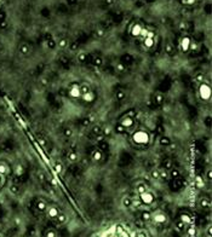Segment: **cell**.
<instances>
[{
  "label": "cell",
  "mask_w": 212,
  "mask_h": 237,
  "mask_svg": "<svg viewBox=\"0 0 212 237\" xmlns=\"http://www.w3.org/2000/svg\"><path fill=\"white\" fill-rule=\"evenodd\" d=\"M132 140H133V143L136 144V145H142V147H143V145H147L149 143L150 136H149L148 132H145L143 130H138V131H136V132L133 133Z\"/></svg>",
  "instance_id": "1"
},
{
  "label": "cell",
  "mask_w": 212,
  "mask_h": 237,
  "mask_svg": "<svg viewBox=\"0 0 212 237\" xmlns=\"http://www.w3.org/2000/svg\"><path fill=\"white\" fill-rule=\"evenodd\" d=\"M211 93H212V91H211L210 85H207V84L202 82V84L199 86V96H200V98H201V99H204V100H208V99L211 98Z\"/></svg>",
  "instance_id": "2"
},
{
  "label": "cell",
  "mask_w": 212,
  "mask_h": 237,
  "mask_svg": "<svg viewBox=\"0 0 212 237\" xmlns=\"http://www.w3.org/2000/svg\"><path fill=\"white\" fill-rule=\"evenodd\" d=\"M139 200H141V202L144 203V205H151L154 201H155V196H154L151 192H149V191H145V192L139 195Z\"/></svg>",
  "instance_id": "3"
},
{
  "label": "cell",
  "mask_w": 212,
  "mask_h": 237,
  "mask_svg": "<svg viewBox=\"0 0 212 237\" xmlns=\"http://www.w3.org/2000/svg\"><path fill=\"white\" fill-rule=\"evenodd\" d=\"M151 218L154 219V221L158 223V224H164V223L167 220L166 214L162 213V212H155L154 214H151Z\"/></svg>",
  "instance_id": "4"
},
{
  "label": "cell",
  "mask_w": 212,
  "mask_h": 237,
  "mask_svg": "<svg viewBox=\"0 0 212 237\" xmlns=\"http://www.w3.org/2000/svg\"><path fill=\"white\" fill-rule=\"evenodd\" d=\"M120 125L124 127L125 130H127V128H131V127L134 125V120L131 116H125V117H123L120 120Z\"/></svg>",
  "instance_id": "5"
},
{
  "label": "cell",
  "mask_w": 212,
  "mask_h": 237,
  "mask_svg": "<svg viewBox=\"0 0 212 237\" xmlns=\"http://www.w3.org/2000/svg\"><path fill=\"white\" fill-rule=\"evenodd\" d=\"M69 97L72 98H81V93H80V87L79 85H73L69 88V92H68Z\"/></svg>",
  "instance_id": "6"
},
{
  "label": "cell",
  "mask_w": 212,
  "mask_h": 237,
  "mask_svg": "<svg viewBox=\"0 0 212 237\" xmlns=\"http://www.w3.org/2000/svg\"><path fill=\"white\" fill-rule=\"evenodd\" d=\"M46 213H47V216L51 218V219H55V218H57V215L60 214L58 209H57L56 207H53V206H47Z\"/></svg>",
  "instance_id": "7"
},
{
  "label": "cell",
  "mask_w": 212,
  "mask_h": 237,
  "mask_svg": "<svg viewBox=\"0 0 212 237\" xmlns=\"http://www.w3.org/2000/svg\"><path fill=\"white\" fill-rule=\"evenodd\" d=\"M81 99L85 103H92L96 99V95H95L93 91H90V92H87V93H85V95L81 96Z\"/></svg>",
  "instance_id": "8"
},
{
  "label": "cell",
  "mask_w": 212,
  "mask_h": 237,
  "mask_svg": "<svg viewBox=\"0 0 212 237\" xmlns=\"http://www.w3.org/2000/svg\"><path fill=\"white\" fill-rule=\"evenodd\" d=\"M91 157H92V160L96 161V162L102 161V160H103V153H102V150H101V149H95V150L92 151V154H91Z\"/></svg>",
  "instance_id": "9"
},
{
  "label": "cell",
  "mask_w": 212,
  "mask_h": 237,
  "mask_svg": "<svg viewBox=\"0 0 212 237\" xmlns=\"http://www.w3.org/2000/svg\"><path fill=\"white\" fill-rule=\"evenodd\" d=\"M190 39L188 38V36H184V38L181 40V48H182V51H184V52H187V51H189V46H190Z\"/></svg>",
  "instance_id": "10"
},
{
  "label": "cell",
  "mask_w": 212,
  "mask_h": 237,
  "mask_svg": "<svg viewBox=\"0 0 212 237\" xmlns=\"http://www.w3.org/2000/svg\"><path fill=\"white\" fill-rule=\"evenodd\" d=\"M9 172H10V168H9V166L6 165V163H4V162L0 163V175L4 177V175H6Z\"/></svg>",
  "instance_id": "11"
},
{
  "label": "cell",
  "mask_w": 212,
  "mask_h": 237,
  "mask_svg": "<svg viewBox=\"0 0 212 237\" xmlns=\"http://www.w3.org/2000/svg\"><path fill=\"white\" fill-rule=\"evenodd\" d=\"M46 208H47V205L43 201V200H40V201H38V202H36V209H38V211H40V212H45V211H46Z\"/></svg>",
  "instance_id": "12"
},
{
  "label": "cell",
  "mask_w": 212,
  "mask_h": 237,
  "mask_svg": "<svg viewBox=\"0 0 212 237\" xmlns=\"http://www.w3.org/2000/svg\"><path fill=\"white\" fill-rule=\"evenodd\" d=\"M141 26L139 24H134L133 26V28H132V30H131V34L133 35V36H138V35H141Z\"/></svg>",
  "instance_id": "13"
},
{
  "label": "cell",
  "mask_w": 212,
  "mask_h": 237,
  "mask_svg": "<svg viewBox=\"0 0 212 237\" xmlns=\"http://www.w3.org/2000/svg\"><path fill=\"white\" fill-rule=\"evenodd\" d=\"M181 221H182L184 225L190 224V223H191V218H190L189 214H182V215H181Z\"/></svg>",
  "instance_id": "14"
},
{
  "label": "cell",
  "mask_w": 212,
  "mask_h": 237,
  "mask_svg": "<svg viewBox=\"0 0 212 237\" xmlns=\"http://www.w3.org/2000/svg\"><path fill=\"white\" fill-rule=\"evenodd\" d=\"M144 46L147 48H151L154 46V40L150 38V36H147V38L144 39Z\"/></svg>",
  "instance_id": "15"
},
{
  "label": "cell",
  "mask_w": 212,
  "mask_h": 237,
  "mask_svg": "<svg viewBox=\"0 0 212 237\" xmlns=\"http://www.w3.org/2000/svg\"><path fill=\"white\" fill-rule=\"evenodd\" d=\"M102 127L101 126H95L93 127V128H92V133L96 136V137H97V136H100V134H102Z\"/></svg>",
  "instance_id": "16"
},
{
  "label": "cell",
  "mask_w": 212,
  "mask_h": 237,
  "mask_svg": "<svg viewBox=\"0 0 212 237\" xmlns=\"http://www.w3.org/2000/svg\"><path fill=\"white\" fill-rule=\"evenodd\" d=\"M20 52L23 53V54H28V53H29V46L26 45V44L21 45V46H20Z\"/></svg>",
  "instance_id": "17"
},
{
  "label": "cell",
  "mask_w": 212,
  "mask_h": 237,
  "mask_svg": "<svg viewBox=\"0 0 212 237\" xmlns=\"http://www.w3.org/2000/svg\"><path fill=\"white\" fill-rule=\"evenodd\" d=\"M80 87V93H81V96L83 95H85V93H87V92H90L91 91V88L87 86V85H81V86H79Z\"/></svg>",
  "instance_id": "18"
},
{
  "label": "cell",
  "mask_w": 212,
  "mask_h": 237,
  "mask_svg": "<svg viewBox=\"0 0 212 237\" xmlns=\"http://www.w3.org/2000/svg\"><path fill=\"white\" fill-rule=\"evenodd\" d=\"M15 171H16V174H17V175H22L23 172H24V168H23L22 165H17V166L15 167Z\"/></svg>",
  "instance_id": "19"
},
{
  "label": "cell",
  "mask_w": 212,
  "mask_h": 237,
  "mask_svg": "<svg viewBox=\"0 0 212 237\" xmlns=\"http://www.w3.org/2000/svg\"><path fill=\"white\" fill-rule=\"evenodd\" d=\"M123 205L125 206V207H130L131 205H132V198H130V197H124L123 198Z\"/></svg>",
  "instance_id": "20"
},
{
  "label": "cell",
  "mask_w": 212,
  "mask_h": 237,
  "mask_svg": "<svg viewBox=\"0 0 212 237\" xmlns=\"http://www.w3.org/2000/svg\"><path fill=\"white\" fill-rule=\"evenodd\" d=\"M145 191H148V190H147V186H145L144 184H139V185L137 186V194H138V195H141V194H143V192H145Z\"/></svg>",
  "instance_id": "21"
},
{
  "label": "cell",
  "mask_w": 212,
  "mask_h": 237,
  "mask_svg": "<svg viewBox=\"0 0 212 237\" xmlns=\"http://www.w3.org/2000/svg\"><path fill=\"white\" fill-rule=\"evenodd\" d=\"M68 160L70 162H75L76 160H78V155H76L75 153H69L68 154Z\"/></svg>",
  "instance_id": "22"
},
{
  "label": "cell",
  "mask_w": 212,
  "mask_h": 237,
  "mask_svg": "<svg viewBox=\"0 0 212 237\" xmlns=\"http://www.w3.org/2000/svg\"><path fill=\"white\" fill-rule=\"evenodd\" d=\"M55 171H56V173H57V174L62 173V171H63V166L61 165V163H56V165H55Z\"/></svg>",
  "instance_id": "23"
},
{
  "label": "cell",
  "mask_w": 212,
  "mask_h": 237,
  "mask_svg": "<svg viewBox=\"0 0 212 237\" xmlns=\"http://www.w3.org/2000/svg\"><path fill=\"white\" fill-rule=\"evenodd\" d=\"M67 220V216L64 215V214H58V215H57V221H58V223H64Z\"/></svg>",
  "instance_id": "24"
},
{
  "label": "cell",
  "mask_w": 212,
  "mask_h": 237,
  "mask_svg": "<svg viewBox=\"0 0 212 237\" xmlns=\"http://www.w3.org/2000/svg\"><path fill=\"white\" fill-rule=\"evenodd\" d=\"M159 173H160V178L166 179V178H168V177H170V174H168V172H167L166 169H161V171H159Z\"/></svg>",
  "instance_id": "25"
},
{
  "label": "cell",
  "mask_w": 212,
  "mask_h": 237,
  "mask_svg": "<svg viewBox=\"0 0 212 237\" xmlns=\"http://www.w3.org/2000/svg\"><path fill=\"white\" fill-rule=\"evenodd\" d=\"M198 47H199L198 42H195V41H190V46H189V50H191V51H196V50H198Z\"/></svg>",
  "instance_id": "26"
},
{
  "label": "cell",
  "mask_w": 212,
  "mask_h": 237,
  "mask_svg": "<svg viewBox=\"0 0 212 237\" xmlns=\"http://www.w3.org/2000/svg\"><path fill=\"white\" fill-rule=\"evenodd\" d=\"M168 174H170V177L176 178V177H178V175H179V172H178V169H176V168H172V169H171V172H170Z\"/></svg>",
  "instance_id": "27"
},
{
  "label": "cell",
  "mask_w": 212,
  "mask_h": 237,
  "mask_svg": "<svg viewBox=\"0 0 212 237\" xmlns=\"http://www.w3.org/2000/svg\"><path fill=\"white\" fill-rule=\"evenodd\" d=\"M150 174H151V178H154V179H159L160 178V173H159L158 169H153Z\"/></svg>",
  "instance_id": "28"
},
{
  "label": "cell",
  "mask_w": 212,
  "mask_h": 237,
  "mask_svg": "<svg viewBox=\"0 0 212 237\" xmlns=\"http://www.w3.org/2000/svg\"><path fill=\"white\" fill-rule=\"evenodd\" d=\"M142 219L145 221V220H150L151 219V214L150 213H148V212H143V214H142Z\"/></svg>",
  "instance_id": "29"
},
{
  "label": "cell",
  "mask_w": 212,
  "mask_h": 237,
  "mask_svg": "<svg viewBox=\"0 0 212 237\" xmlns=\"http://www.w3.org/2000/svg\"><path fill=\"white\" fill-rule=\"evenodd\" d=\"M117 98L119 100H123L125 98V92H124V91H118V92H117Z\"/></svg>",
  "instance_id": "30"
},
{
  "label": "cell",
  "mask_w": 212,
  "mask_h": 237,
  "mask_svg": "<svg viewBox=\"0 0 212 237\" xmlns=\"http://www.w3.org/2000/svg\"><path fill=\"white\" fill-rule=\"evenodd\" d=\"M64 137L66 138H69V137H72V134H73V131H72V128H64Z\"/></svg>",
  "instance_id": "31"
},
{
  "label": "cell",
  "mask_w": 212,
  "mask_h": 237,
  "mask_svg": "<svg viewBox=\"0 0 212 237\" xmlns=\"http://www.w3.org/2000/svg\"><path fill=\"white\" fill-rule=\"evenodd\" d=\"M160 144H161V145H168V144H170V139L164 137V138L160 139Z\"/></svg>",
  "instance_id": "32"
},
{
  "label": "cell",
  "mask_w": 212,
  "mask_h": 237,
  "mask_svg": "<svg viewBox=\"0 0 212 237\" xmlns=\"http://www.w3.org/2000/svg\"><path fill=\"white\" fill-rule=\"evenodd\" d=\"M78 59H79L80 62H85V61H86V54H85V53H79V54H78Z\"/></svg>",
  "instance_id": "33"
},
{
  "label": "cell",
  "mask_w": 212,
  "mask_h": 237,
  "mask_svg": "<svg viewBox=\"0 0 212 237\" xmlns=\"http://www.w3.org/2000/svg\"><path fill=\"white\" fill-rule=\"evenodd\" d=\"M46 237H56V233H55V231L53 230H49L47 232H46V235H45Z\"/></svg>",
  "instance_id": "34"
},
{
  "label": "cell",
  "mask_w": 212,
  "mask_h": 237,
  "mask_svg": "<svg viewBox=\"0 0 212 237\" xmlns=\"http://www.w3.org/2000/svg\"><path fill=\"white\" fill-rule=\"evenodd\" d=\"M10 191L13 192V194H17V192H18V186H17V185H12V186L10 188Z\"/></svg>",
  "instance_id": "35"
},
{
  "label": "cell",
  "mask_w": 212,
  "mask_h": 237,
  "mask_svg": "<svg viewBox=\"0 0 212 237\" xmlns=\"http://www.w3.org/2000/svg\"><path fill=\"white\" fill-rule=\"evenodd\" d=\"M67 44H68V41H67L66 39H62V40L60 41V47H66Z\"/></svg>",
  "instance_id": "36"
},
{
  "label": "cell",
  "mask_w": 212,
  "mask_h": 237,
  "mask_svg": "<svg viewBox=\"0 0 212 237\" xmlns=\"http://www.w3.org/2000/svg\"><path fill=\"white\" fill-rule=\"evenodd\" d=\"M117 131H118L119 133H123V132H125V128H124L121 125H119V126H117Z\"/></svg>",
  "instance_id": "37"
},
{
  "label": "cell",
  "mask_w": 212,
  "mask_h": 237,
  "mask_svg": "<svg viewBox=\"0 0 212 237\" xmlns=\"http://www.w3.org/2000/svg\"><path fill=\"white\" fill-rule=\"evenodd\" d=\"M177 227H178V230H183V227H184V224L179 220L178 223H177Z\"/></svg>",
  "instance_id": "38"
},
{
  "label": "cell",
  "mask_w": 212,
  "mask_h": 237,
  "mask_svg": "<svg viewBox=\"0 0 212 237\" xmlns=\"http://www.w3.org/2000/svg\"><path fill=\"white\" fill-rule=\"evenodd\" d=\"M95 64L96 65H101L102 64V58H96L95 59Z\"/></svg>",
  "instance_id": "39"
},
{
  "label": "cell",
  "mask_w": 212,
  "mask_h": 237,
  "mask_svg": "<svg viewBox=\"0 0 212 237\" xmlns=\"http://www.w3.org/2000/svg\"><path fill=\"white\" fill-rule=\"evenodd\" d=\"M96 138H97V140H98L100 143L104 140V136H103V134H100V136H97V137H96Z\"/></svg>",
  "instance_id": "40"
},
{
  "label": "cell",
  "mask_w": 212,
  "mask_h": 237,
  "mask_svg": "<svg viewBox=\"0 0 212 237\" xmlns=\"http://www.w3.org/2000/svg\"><path fill=\"white\" fill-rule=\"evenodd\" d=\"M117 69H119V71H124L125 67H124L123 64H118V65H117Z\"/></svg>",
  "instance_id": "41"
},
{
  "label": "cell",
  "mask_w": 212,
  "mask_h": 237,
  "mask_svg": "<svg viewBox=\"0 0 212 237\" xmlns=\"http://www.w3.org/2000/svg\"><path fill=\"white\" fill-rule=\"evenodd\" d=\"M207 205H208V202L206 201V200H202V201H201V206L202 207H207Z\"/></svg>",
  "instance_id": "42"
},
{
  "label": "cell",
  "mask_w": 212,
  "mask_h": 237,
  "mask_svg": "<svg viewBox=\"0 0 212 237\" xmlns=\"http://www.w3.org/2000/svg\"><path fill=\"white\" fill-rule=\"evenodd\" d=\"M165 166H167V168H172V167H171V166H172L171 161H166V162H165Z\"/></svg>",
  "instance_id": "43"
},
{
  "label": "cell",
  "mask_w": 212,
  "mask_h": 237,
  "mask_svg": "<svg viewBox=\"0 0 212 237\" xmlns=\"http://www.w3.org/2000/svg\"><path fill=\"white\" fill-rule=\"evenodd\" d=\"M166 51H167L168 53H171V52H172V46H171V45H167V46H166Z\"/></svg>",
  "instance_id": "44"
},
{
  "label": "cell",
  "mask_w": 212,
  "mask_h": 237,
  "mask_svg": "<svg viewBox=\"0 0 212 237\" xmlns=\"http://www.w3.org/2000/svg\"><path fill=\"white\" fill-rule=\"evenodd\" d=\"M155 98H156V99H158V103H161V102H162V97H161V96H160V95H158V96H156V97H155Z\"/></svg>",
  "instance_id": "45"
},
{
  "label": "cell",
  "mask_w": 212,
  "mask_h": 237,
  "mask_svg": "<svg viewBox=\"0 0 212 237\" xmlns=\"http://www.w3.org/2000/svg\"><path fill=\"white\" fill-rule=\"evenodd\" d=\"M39 143L43 145V147H45V140H44V139H41V138H40V139H39Z\"/></svg>",
  "instance_id": "46"
},
{
  "label": "cell",
  "mask_w": 212,
  "mask_h": 237,
  "mask_svg": "<svg viewBox=\"0 0 212 237\" xmlns=\"http://www.w3.org/2000/svg\"><path fill=\"white\" fill-rule=\"evenodd\" d=\"M39 178H40L41 180H44V174H43V173H41V174L39 173Z\"/></svg>",
  "instance_id": "47"
},
{
  "label": "cell",
  "mask_w": 212,
  "mask_h": 237,
  "mask_svg": "<svg viewBox=\"0 0 212 237\" xmlns=\"http://www.w3.org/2000/svg\"><path fill=\"white\" fill-rule=\"evenodd\" d=\"M207 175H208V177H207L208 179H211V178H212V177H211V171H208V173H207Z\"/></svg>",
  "instance_id": "48"
},
{
  "label": "cell",
  "mask_w": 212,
  "mask_h": 237,
  "mask_svg": "<svg viewBox=\"0 0 212 237\" xmlns=\"http://www.w3.org/2000/svg\"><path fill=\"white\" fill-rule=\"evenodd\" d=\"M0 184H1V175H0Z\"/></svg>",
  "instance_id": "49"
},
{
  "label": "cell",
  "mask_w": 212,
  "mask_h": 237,
  "mask_svg": "<svg viewBox=\"0 0 212 237\" xmlns=\"http://www.w3.org/2000/svg\"><path fill=\"white\" fill-rule=\"evenodd\" d=\"M138 237H143V235H142V233H141V235H139V236H138Z\"/></svg>",
  "instance_id": "50"
},
{
  "label": "cell",
  "mask_w": 212,
  "mask_h": 237,
  "mask_svg": "<svg viewBox=\"0 0 212 237\" xmlns=\"http://www.w3.org/2000/svg\"><path fill=\"white\" fill-rule=\"evenodd\" d=\"M0 130H1V128H0Z\"/></svg>",
  "instance_id": "51"
}]
</instances>
